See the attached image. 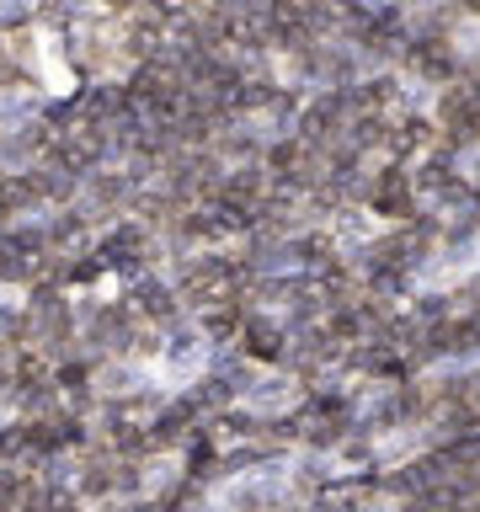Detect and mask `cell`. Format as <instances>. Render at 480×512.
I'll use <instances>...</instances> for the list:
<instances>
[{
  "mask_svg": "<svg viewBox=\"0 0 480 512\" xmlns=\"http://www.w3.org/2000/svg\"><path fill=\"white\" fill-rule=\"evenodd\" d=\"M16 118H27V102L22 96H0V128L16 123Z\"/></svg>",
  "mask_w": 480,
  "mask_h": 512,
  "instance_id": "6da1fadb",
  "label": "cell"
}]
</instances>
